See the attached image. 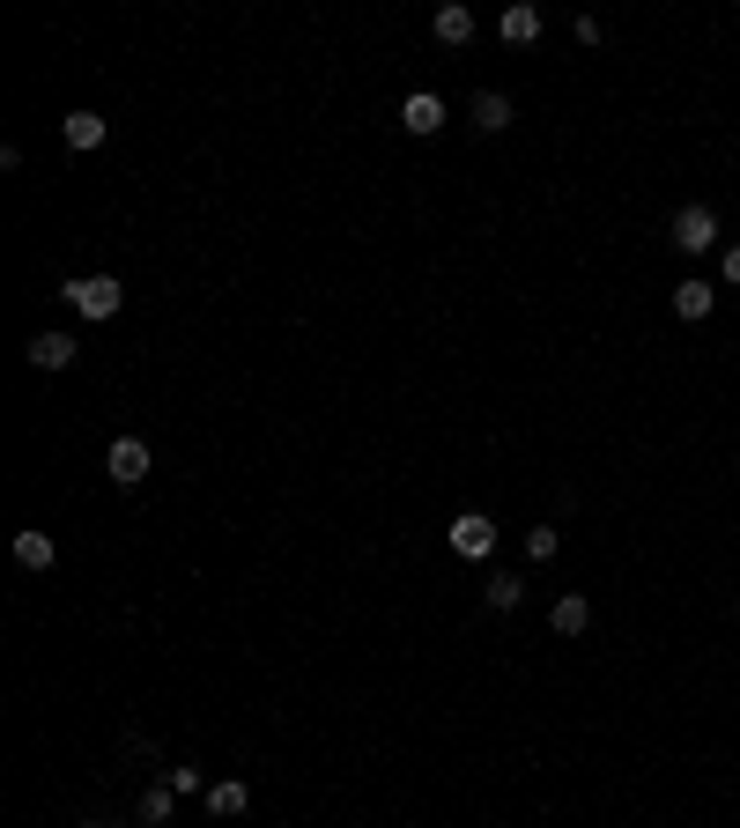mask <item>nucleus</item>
<instances>
[{
	"label": "nucleus",
	"instance_id": "nucleus-1",
	"mask_svg": "<svg viewBox=\"0 0 740 828\" xmlns=\"http://www.w3.org/2000/svg\"><path fill=\"white\" fill-rule=\"evenodd\" d=\"M60 296H67V304H74L82 318H97V326H104V318H119V304H126V289L112 282V274H74V282H67Z\"/></svg>",
	"mask_w": 740,
	"mask_h": 828
},
{
	"label": "nucleus",
	"instance_id": "nucleus-2",
	"mask_svg": "<svg viewBox=\"0 0 740 828\" xmlns=\"http://www.w3.org/2000/svg\"><path fill=\"white\" fill-rule=\"evenodd\" d=\"M444 540H452V555L482 562V555H489V548H496V526H489V518H482V511H459V518H452V533H444Z\"/></svg>",
	"mask_w": 740,
	"mask_h": 828
},
{
	"label": "nucleus",
	"instance_id": "nucleus-3",
	"mask_svg": "<svg viewBox=\"0 0 740 828\" xmlns=\"http://www.w3.org/2000/svg\"><path fill=\"white\" fill-rule=\"evenodd\" d=\"M674 244H681L689 259H696V252H711V244H718V215H711V208H681V215H674Z\"/></svg>",
	"mask_w": 740,
	"mask_h": 828
},
{
	"label": "nucleus",
	"instance_id": "nucleus-4",
	"mask_svg": "<svg viewBox=\"0 0 740 828\" xmlns=\"http://www.w3.org/2000/svg\"><path fill=\"white\" fill-rule=\"evenodd\" d=\"M104 474H112L119 488H134L148 474V444L141 437H119V444H112V459H104Z\"/></svg>",
	"mask_w": 740,
	"mask_h": 828
},
{
	"label": "nucleus",
	"instance_id": "nucleus-5",
	"mask_svg": "<svg viewBox=\"0 0 740 828\" xmlns=\"http://www.w3.org/2000/svg\"><path fill=\"white\" fill-rule=\"evenodd\" d=\"M496 30H504V45H533V38H541V8H526V0H511V8L496 15Z\"/></svg>",
	"mask_w": 740,
	"mask_h": 828
},
{
	"label": "nucleus",
	"instance_id": "nucleus-6",
	"mask_svg": "<svg viewBox=\"0 0 740 828\" xmlns=\"http://www.w3.org/2000/svg\"><path fill=\"white\" fill-rule=\"evenodd\" d=\"M23 355H30V370H67L74 363V341H67V333H30Z\"/></svg>",
	"mask_w": 740,
	"mask_h": 828
},
{
	"label": "nucleus",
	"instance_id": "nucleus-7",
	"mask_svg": "<svg viewBox=\"0 0 740 828\" xmlns=\"http://www.w3.org/2000/svg\"><path fill=\"white\" fill-rule=\"evenodd\" d=\"M400 126H408V134H437V126H444V104L430 97V89H415V97L400 104Z\"/></svg>",
	"mask_w": 740,
	"mask_h": 828
},
{
	"label": "nucleus",
	"instance_id": "nucleus-8",
	"mask_svg": "<svg viewBox=\"0 0 740 828\" xmlns=\"http://www.w3.org/2000/svg\"><path fill=\"white\" fill-rule=\"evenodd\" d=\"M711 304H718V289H711V282H696V274L674 289V318H689V326H696V318H711Z\"/></svg>",
	"mask_w": 740,
	"mask_h": 828
},
{
	"label": "nucleus",
	"instance_id": "nucleus-9",
	"mask_svg": "<svg viewBox=\"0 0 740 828\" xmlns=\"http://www.w3.org/2000/svg\"><path fill=\"white\" fill-rule=\"evenodd\" d=\"M548 622H556V636H585V622H592V599H585V592H563Z\"/></svg>",
	"mask_w": 740,
	"mask_h": 828
},
{
	"label": "nucleus",
	"instance_id": "nucleus-10",
	"mask_svg": "<svg viewBox=\"0 0 740 828\" xmlns=\"http://www.w3.org/2000/svg\"><path fill=\"white\" fill-rule=\"evenodd\" d=\"M252 806V792L237 777H222V784H208V814H215V821H230V814H245Z\"/></svg>",
	"mask_w": 740,
	"mask_h": 828
},
{
	"label": "nucleus",
	"instance_id": "nucleus-11",
	"mask_svg": "<svg viewBox=\"0 0 740 828\" xmlns=\"http://www.w3.org/2000/svg\"><path fill=\"white\" fill-rule=\"evenodd\" d=\"M474 126H482V134H504V126H511V97H504V89H482V97H474Z\"/></svg>",
	"mask_w": 740,
	"mask_h": 828
},
{
	"label": "nucleus",
	"instance_id": "nucleus-12",
	"mask_svg": "<svg viewBox=\"0 0 740 828\" xmlns=\"http://www.w3.org/2000/svg\"><path fill=\"white\" fill-rule=\"evenodd\" d=\"M60 134H67V148H104V119H97V112H67Z\"/></svg>",
	"mask_w": 740,
	"mask_h": 828
},
{
	"label": "nucleus",
	"instance_id": "nucleus-13",
	"mask_svg": "<svg viewBox=\"0 0 740 828\" xmlns=\"http://www.w3.org/2000/svg\"><path fill=\"white\" fill-rule=\"evenodd\" d=\"M15 562H23V570H52L60 548H52V533H15Z\"/></svg>",
	"mask_w": 740,
	"mask_h": 828
},
{
	"label": "nucleus",
	"instance_id": "nucleus-14",
	"mask_svg": "<svg viewBox=\"0 0 740 828\" xmlns=\"http://www.w3.org/2000/svg\"><path fill=\"white\" fill-rule=\"evenodd\" d=\"M430 30H437V45H467V38H474V15H467V8H437V15H430Z\"/></svg>",
	"mask_w": 740,
	"mask_h": 828
},
{
	"label": "nucleus",
	"instance_id": "nucleus-15",
	"mask_svg": "<svg viewBox=\"0 0 740 828\" xmlns=\"http://www.w3.org/2000/svg\"><path fill=\"white\" fill-rule=\"evenodd\" d=\"M482 599H489V614H511L526 592H518V577H489V585H482Z\"/></svg>",
	"mask_w": 740,
	"mask_h": 828
},
{
	"label": "nucleus",
	"instance_id": "nucleus-16",
	"mask_svg": "<svg viewBox=\"0 0 740 828\" xmlns=\"http://www.w3.org/2000/svg\"><path fill=\"white\" fill-rule=\"evenodd\" d=\"M171 799H178L171 784H156V792L141 799V821H148V828H163V821H171Z\"/></svg>",
	"mask_w": 740,
	"mask_h": 828
},
{
	"label": "nucleus",
	"instance_id": "nucleus-17",
	"mask_svg": "<svg viewBox=\"0 0 740 828\" xmlns=\"http://www.w3.org/2000/svg\"><path fill=\"white\" fill-rule=\"evenodd\" d=\"M556 548H563L556 526H533V533H526V555H533V562H556Z\"/></svg>",
	"mask_w": 740,
	"mask_h": 828
},
{
	"label": "nucleus",
	"instance_id": "nucleus-18",
	"mask_svg": "<svg viewBox=\"0 0 740 828\" xmlns=\"http://www.w3.org/2000/svg\"><path fill=\"white\" fill-rule=\"evenodd\" d=\"M726 282L740 289V244H726Z\"/></svg>",
	"mask_w": 740,
	"mask_h": 828
}]
</instances>
